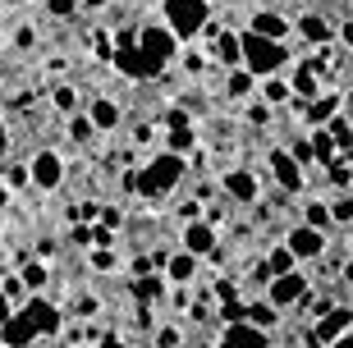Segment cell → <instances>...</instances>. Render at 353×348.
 Here are the masks:
<instances>
[{
  "label": "cell",
  "mask_w": 353,
  "mask_h": 348,
  "mask_svg": "<svg viewBox=\"0 0 353 348\" xmlns=\"http://www.w3.org/2000/svg\"><path fill=\"white\" fill-rule=\"evenodd\" d=\"M183 174H188V156L165 147V152H157L143 170H133V188H138V197H147V202H161V197H170L183 183Z\"/></svg>",
  "instance_id": "1"
},
{
  "label": "cell",
  "mask_w": 353,
  "mask_h": 348,
  "mask_svg": "<svg viewBox=\"0 0 353 348\" xmlns=\"http://www.w3.org/2000/svg\"><path fill=\"white\" fill-rule=\"evenodd\" d=\"M161 19L179 32V41H193L211 32V0H161Z\"/></svg>",
  "instance_id": "2"
},
{
  "label": "cell",
  "mask_w": 353,
  "mask_h": 348,
  "mask_svg": "<svg viewBox=\"0 0 353 348\" xmlns=\"http://www.w3.org/2000/svg\"><path fill=\"white\" fill-rule=\"evenodd\" d=\"M294 55H289V46L285 41H275V37H262V32H243V65L252 69L257 78H271V74H280V69L289 65Z\"/></svg>",
  "instance_id": "3"
},
{
  "label": "cell",
  "mask_w": 353,
  "mask_h": 348,
  "mask_svg": "<svg viewBox=\"0 0 353 348\" xmlns=\"http://www.w3.org/2000/svg\"><path fill=\"white\" fill-rule=\"evenodd\" d=\"M138 46H143V51L152 55L157 65L170 69V60L179 55V32H174L165 19H161V23H143V32H138Z\"/></svg>",
  "instance_id": "4"
},
{
  "label": "cell",
  "mask_w": 353,
  "mask_h": 348,
  "mask_svg": "<svg viewBox=\"0 0 353 348\" xmlns=\"http://www.w3.org/2000/svg\"><path fill=\"white\" fill-rule=\"evenodd\" d=\"M266 165H271L275 183H280L285 193H294V197H299L303 188H307V165H303V161H299L294 152H289V147H275V152L266 156Z\"/></svg>",
  "instance_id": "5"
},
{
  "label": "cell",
  "mask_w": 353,
  "mask_h": 348,
  "mask_svg": "<svg viewBox=\"0 0 353 348\" xmlns=\"http://www.w3.org/2000/svg\"><path fill=\"white\" fill-rule=\"evenodd\" d=\"M179 247H188V252H197V257H216L221 252V234H216V220H183V229H179Z\"/></svg>",
  "instance_id": "6"
},
{
  "label": "cell",
  "mask_w": 353,
  "mask_h": 348,
  "mask_svg": "<svg viewBox=\"0 0 353 348\" xmlns=\"http://www.w3.org/2000/svg\"><path fill=\"white\" fill-rule=\"evenodd\" d=\"M110 60H115V69H119L124 78H138V83H143V78L165 74V65H157V60H152V55H147L143 46H129V41H119Z\"/></svg>",
  "instance_id": "7"
},
{
  "label": "cell",
  "mask_w": 353,
  "mask_h": 348,
  "mask_svg": "<svg viewBox=\"0 0 353 348\" xmlns=\"http://www.w3.org/2000/svg\"><path fill=\"white\" fill-rule=\"evenodd\" d=\"M221 193L230 197V202H239V207H252V202L262 197V183H257V174H252L248 165H230L221 174Z\"/></svg>",
  "instance_id": "8"
},
{
  "label": "cell",
  "mask_w": 353,
  "mask_h": 348,
  "mask_svg": "<svg viewBox=\"0 0 353 348\" xmlns=\"http://www.w3.org/2000/svg\"><path fill=\"white\" fill-rule=\"evenodd\" d=\"M353 330V307H326L321 316H312V344H340Z\"/></svg>",
  "instance_id": "9"
},
{
  "label": "cell",
  "mask_w": 353,
  "mask_h": 348,
  "mask_svg": "<svg viewBox=\"0 0 353 348\" xmlns=\"http://www.w3.org/2000/svg\"><path fill=\"white\" fill-rule=\"evenodd\" d=\"M266 298H271L275 307L285 311V307H299L303 298H307V275L294 266V271H285V275H271V284H266Z\"/></svg>",
  "instance_id": "10"
},
{
  "label": "cell",
  "mask_w": 353,
  "mask_h": 348,
  "mask_svg": "<svg viewBox=\"0 0 353 348\" xmlns=\"http://www.w3.org/2000/svg\"><path fill=\"white\" fill-rule=\"evenodd\" d=\"M32 188H41V193H55L60 183H65V156L51 152V147H41V152H32Z\"/></svg>",
  "instance_id": "11"
},
{
  "label": "cell",
  "mask_w": 353,
  "mask_h": 348,
  "mask_svg": "<svg viewBox=\"0 0 353 348\" xmlns=\"http://www.w3.org/2000/svg\"><path fill=\"white\" fill-rule=\"evenodd\" d=\"M285 243L294 247V257L299 261H316V257H326V229L321 225H294V229L285 234Z\"/></svg>",
  "instance_id": "12"
},
{
  "label": "cell",
  "mask_w": 353,
  "mask_h": 348,
  "mask_svg": "<svg viewBox=\"0 0 353 348\" xmlns=\"http://www.w3.org/2000/svg\"><path fill=\"white\" fill-rule=\"evenodd\" d=\"M23 311L32 316V325H37L41 339H60V325H65V316H60V307H55V303H46L41 294H32V298L23 303Z\"/></svg>",
  "instance_id": "13"
},
{
  "label": "cell",
  "mask_w": 353,
  "mask_h": 348,
  "mask_svg": "<svg viewBox=\"0 0 353 348\" xmlns=\"http://www.w3.org/2000/svg\"><path fill=\"white\" fill-rule=\"evenodd\" d=\"M266 339H271V330L248 321V316H234V321L221 325V344H266Z\"/></svg>",
  "instance_id": "14"
},
{
  "label": "cell",
  "mask_w": 353,
  "mask_h": 348,
  "mask_svg": "<svg viewBox=\"0 0 353 348\" xmlns=\"http://www.w3.org/2000/svg\"><path fill=\"white\" fill-rule=\"evenodd\" d=\"M294 32H299L303 41H312V46H326V41H335L340 28L330 23V19H321V14H299V19H294Z\"/></svg>",
  "instance_id": "15"
},
{
  "label": "cell",
  "mask_w": 353,
  "mask_h": 348,
  "mask_svg": "<svg viewBox=\"0 0 353 348\" xmlns=\"http://www.w3.org/2000/svg\"><path fill=\"white\" fill-rule=\"evenodd\" d=\"M225 92H230V101H248L252 92H262V78L252 74L248 65H239V69H225Z\"/></svg>",
  "instance_id": "16"
},
{
  "label": "cell",
  "mask_w": 353,
  "mask_h": 348,
  "mask_svg": "<svg viewBox=\"0 0 353 348\" xmlns=\"http://www.w3.org/2000/svg\"><path fill=\"white\" fill-rule=\"evenodd\" d=\"M165 147H170V152H193L197 147V133H193V119L183 115V110H174L170 115V129H165Z\"/></svg>",
  "instance_id": "17"
},
{
  "label": "cell",
  "mask_w": 353,
  "mask_h": 348,
  "mask_svg": "<svg viewBox=\"0 0 353 348\" xmlns=\"http://www.w3.org/2000/svg\"><path fill=\"white\" fill-rule=\"evenodd\" d=\"M216 65L221 69H239L243 65V32H234V28L216 32Z\"/></svg>",
  "instance_id": "18"
},
{
  "label": "cell",
  "mask_w": 353,
  "mask_h": 348,
  "mask_svg": "<svg viewBox=\"0 0 353 348\" xmlns=\"http://www.w3.org/2000/svg\"><path fill=\"white\" fill-rule=\"evenodd\" d=\"M197 252H188V247H179V252H170L165 257V275H170V284H193L197 280Z\"/></svg>",
  "instance_id": "19"
},
{
  "label": "cell",
  "mask_w": 353,
  "mask_h": 348,
  "mask_svg": "<svg viewBox=\"0 0 353 348\" xmlns=\"http://www.w3.org/2000/svg\"><path fill=\"white\" fill-rule=\"evenodd\" d=\"M248 28H252V32H262V37H275V41H285L289 32H294V23H289L280 10H257Z\"/></svg>",
  "instance_id": "20"
},
{
  "label": "cell",
  "mask_w": 353,
  "mask_h": 348,
  "mask_svg": "<svg viewBox=\"0 0 353 348\" xmlns=\"http://www.w3.org/2000/svg\"><path fill=\"white\" fill-rule=\"evenodd\" d=\"M0 339H5V344H32V339H41V335H37V325H32V316L19 307L10 321L0 325Z\"/></svg>",
  "instance_id": "21"
},
{
  "label": "cell",
  "mask_w": 353,
  "mask_h": 348,
  "mask_svg": "<svg viewBox=\"0 0 353 348\" xmlns=\"http://www.w3.org/2000/svg\"><path fill=\"white\" fill-rule=\"evenodd\" d=\"M88 115H92V124H97L101 133H115V129H119V119H124V110H119L110 96H92Z\"/></svg>",
  "instance_id": "22"
},
{
  "label": "cell",
  "mask_w": 353,
  "mask_h": 348,
  "mask_svg": "<svg viewBox=\"0 0 353 348\" xmlns=\"http://www.w3.org/2000/svg\"><path fill=\"white\" fill-rule=\"evenodd\" d=\"M330 115H340V96H330V92H321V96H312V101L303 105V119H307V129H321Z\"/></svg>",
  "instance_id": "23"
},
{
  "label": "cell",
  "mask_w": 353,
  "mask_h": 348,
  "mask_svg": "<svg viewBox=\"0 0 353 348\" xmlns=\"http://www.w3.org/2000/svg\"><path fill=\"white\" fill-rule=\"evenodd\" d=\"M262 101H266V105H275V110H280V105H289V101H294V83H285L280 74L262 78Z\"/></svg>",
  "instance_id": "24"
},
{
  "label": "cell",
  "mask_w": 353,
  "mask_h": 348,
  "mask_svg": "<svg viewBox=\"0 0 353 348\" xmlns=\"http://www.w3.org/2000/svg\"><path fill=\"white\" fill-rule=\"evenodd\" d=\"M165 284H170V275L147 271V275H138V284H133V294L143 298V303H161V298H165Z\"/></svg>",
  "instance_id": "25"
},
{
  "label": "cell",
  "mask_w": 353,
  "mask_h": 348,
  "mask_svg": "<svg viewBox=\"0 0 353 348\" xmlns=\"http://www.w3.org/2000/svg\"><path fill=\"white\" fill-rule=\"evenodd\" d=\"M266 266H271L275 275H285V271H294V266H299V257H294V247H289V243H275L271 252H266Z\"/></svg>",
  "instance_id": "26"
},
{
  "label": "cell",
  "mask_w": 353,
  "mask_h": 348,
  "mask_svg": "<svg viewBox=\"0 0 353 348\" xmlns=\"http://www.w3.org/2000/svg\"><path fill=\"white\" fill-rule=\"evenodd\" d=\"M0 179L10 183V188H32V165L28 161H10V165L0 170Z\"/></svg>",
  "instance_id": "27"
},
{
  "label": "cell",
  "mask_w": 353,
  "mask_h": 348,
  "mask_svg": "<svg viewBox=\"0 0 353 348\" xmlns=\"http://www.w3.org/2000/svg\"><path fill=\"white\" fill-rule=\"evenodd\" d=\"M303 220H307V225H321V229H330V225H335V216H330V202H321V197L303 202Z\"/></svg>",
  "instance_id": "28"
},
{
  "label": "cell",
  "mask_w": 353,
  "mask_h": 348,
  "mask_svg": "<svg viewBox=\"0 0 353 348\" xmlns=\"http://www.w3.org/2000/svg\"><path fill=\"white\" fill-rule=\"evenodd\" d=\"M326 129H330V138H335V147H340V152H349V147H353V124H349V115H330Z\"/></svg>",
  "instance_id": "29"
},
{
  "label": "cell",
  "mask_w": 353,
  "mask_h": 348,
  "mask_svg": "<svg viewBox=\"0 0 353 348\" xmlns=\"http://www.w3.org/2000/svg\"><path fill=\"white\" fill-rule=\"evenodd\" d=\"M19 275H23V284L32 289V294H41V289H46V280H51V271H46V261H41V257H37V261H28Z\"/></svg>",
  "instance_id": "30"
},
{
  "label": "cell",
  "mask_w": 353,
  "mask_h": 348,
  "mask_svg": "<svg viewBox=\"0 0 353 348\" xmlns=\"http://www.w3.org/2000/svg\"><path fill=\"white\" fill-rule=\"evenodd\" d=\"M97 133H101V129L92 124V115H79V110L69 115V138H74V142H92Z\"/></svg>",
  "instance_id": "31"
},
{
  "label": "cell",
  "mask_w": 353,
  "mask_h": 348,
  "mask_svg": "<svg viewBox=\"0 0 353 348\" xmlns=\"http://www.w3.org/2000/svg\"><path fill=\"white\" fill-rule=\"evenodd\" d=\"M248 321H257V325H266V330H271V325L280 321V307H275L271 298H266V303H248Z\"/></svg>",
  "instance_id": "32"
},
{
  "label": "cell",
  "mask_w": 353,
  "mask_h": 348,
  "mask_svg": "<svg viewBox=\"0 0 353 348\" xmlns=\"http://www.w3.org/2000/svg\"><path fill=\"white\" fill-rule=\"evenodd\" d=\"M330 216H335V225H353V188H344V193L330 202Z\"/></svg>",
  "instance_id": "33"
},
{
  "label": "cell",
  "mask_w": 353,
  "mask_h": 348,
  "mask_svg": "<svg viewBox=\"0 0 353 348\" xmlns=\"http://www.w3.org/2000/svg\"><path fill=\"white\" fill-rule=\"evenodd\" d=\"M0 289H5V294H10L14 303H19V307H23V303H28V294H32V289L23 284V275H0Z\"/></svg>",
  "instance_id": "34"
},
{
  "label": "cell",
  "mask_w": 353,
  "mask_h": 348,
  "mask_svg": "<svg viewBox=\"0 0 353 348\" xmlns=\"http://www.w3.org/2000/svg\"><path fill=\"white\" fill-rule=\"evenodd\" d=\"M51 105L60 110V115H74V110H79V92H74V88H55L51 92Z\"/></svg>",
  "instance_id": "35"
},
{
  "label": "cell",
  "mask_w": 353,
  "mask_h": 348,
  "mask_svg": "<svg viewBox=\"0 0 353 348\" xmlns=\"http://www.w3.org/2000/svg\"><path fill=\"white\" fill-rule=\"evenodd\" d=\"M289 152H294V156H299V161H303V165L312 170V161H316V147H312V133H299V138L289 142Z\"/></svg>",
  "instance_id": "36"
},
{
  "label": "cell",
  "mask_w": 353,
  "mask_h": 348,
  "mask_svg": "<svg viewBox=\"0 0 353 348\" xmlns=\"http://www.w3.org/2000/svg\"><path fill=\"white\" fill-rule=\"evenodd\" d=\"M92 271H119V257H115V247H92Z\"/></svg>",
  "instance_id": "37"
},
{
  "label": "cell",
  "mask_w": 353,
  "mask_h": 348,
  "mask_svg": "<svg viewBox=\"0 0 353 348\" xmlns=\"http://www.w3.org/2000/svg\"><path fill=\"white\" fill-rule=\"evenodd\" d=\"M79 5H83V0H41V10L51 14V19H69Z\"/></svg>",
  "instance_id": "38"
},
{
  "label": "cell",
  "mask_w": 353,
  "mask_h": 348,
  "mask_svg": "<svg viewBox=\"0 0 353 348\" xmlns=\"http://www.w3.org/2000/svg\"><path fill=\"white\" fill-rule=\"evenodd\" d=\"M326 179L335 183V188H353V165H335V161H330V165H326Z\"/></svg>",
  "instance_id": "39"
},
{
  "label": "cell",
  "mask_w": 353,
  "mask_h": 348,
  "mask_svg": "<svg viewBox=\"0 0 353 348\" xmlns=\"http://www.w3.org/2000/svg\"><path fill=\"white\" fill-rule=\"evenodd\" d=\"M152 344H188V335L179 325H161V330H152Z\"/></svg>",
  "instance_id": "40"
},
{
  "label": "cell",
  "mask_w": 353,
  "mask_h": 348,
  "mask_svg": "<svg viewBox=\"0 0 353 348\" xmlns=\"http://www.w3.org/2000/svg\"><path fill=\"white\" fill-rule=\"evenodd\" d=\"M14 311H19V303H14V298H10V294H5V289H0V325L10 321Z\"/></svg>",
  "instance_id": "41"
},
{
  "label": "cell",
  "mask_w": 353,
  "mask_h": 348,
  "mask_svg": "<svg viewBox=\"0 0 353 348\" xmlns=\"http://www.w3.org/2000/svg\"><path fill=\"white\" fill-rule=\"evenodd\" d=\"M74 220H88L92 225V220H101V207H97V202H83V207L74 211Z\"/></svg>",
  "instance_id": "42"
},
{
  "label": "cell",
  "mask_w": 353,
  "mask_h": 348,
  "mask_svg": "<svg viewBox=\"0 0 353 348\" xmlns=\"http://www.w3.org/2000/svg\"><path fill=\"white\" fill-rule=\"evenodd\" d=\"M92 247H115V234H110V225H101V229L92 234Z\"/></svg>",
  "instance_id": "43"
},
{
  "label": "cell",
  "mask_w": 353,
  "mask_h": 348,
  "mask_svg": "<svg viewBox=\"0 0 353 348\" xmlns=\"http://www.w3.org/2000/svg\"><path fill=\"white\" fill-rule=\"evenodd\" d=\"M271 110H275V105H248V119H252V124H266V119H271Z\"/></svg>",
  "instance_id": "44"
},
{
  "label": "cell",
  "mask_w": 353,
  "mask_h": 348,
  "mask_svg": "<svg viewBox=\"0 0 353 348\" xmlns=\"http://www.w3.org/2000/svg\"><path fill=\"white\" fill-rule=\"evenodd\" d=\"M92 234H97V229H88V220H83L79 229H74V243H79V247H92Z\"/></svg>",
  "instance_id": "45"
},
{
  "label": "cell",
  "mask_w": 353,
  "mask_h": 348,
  "mask_svg": "<svg viewBox=\"0 0 353 348\" xmlns=\"http://www.w3.org/2000/svg\"><path fill=\"white\" fill-rule=\"evenodd\" d=\"M32 41H37V32H32V28H19V32H14V46H23V51L32 46Z\"/></svg>",
  "instance_id": "46"
},
{
  "label": "cell",
  "mask_w": 353,
  "mask_h": 348,
  "mask_svg": "<svg viewBox=\"0 0 353 348\" xmlns=\"http://www.w3.org/2000/svg\"><path fill=\"white\" fill-rule=\"evenodd\" d=\"M101 220H105V225H110V229H119V225H124V216H119L115 207H105V211H101Z\"/></svg>",
  "instance_id": "47"
},
{
  "label": "cell",
  "mask_w": 353,
  "mask_h": 348,
  "mask_svg": "<svg viewBox=\"0 0 353 348\" xmlns=\"http://www.w3.org/2000/svg\"><path fill=\"white\" fill-rule=\"evenodd\" d=\"M97 307H101L97 298H79V311H83V316H97Z\"/></svg>",
  "instance_id": "48"
},
{
  "label": "cell",
  "mask_w": 353,
  "mask_h": 348,
  "mask_svg": "<svg viewBox=\"0 0 353 348\" xmlns=\"http://www.w3.org/2000/svg\"><path fill=\"white\" fill-rule=\"evenodd\" d=\"M340 41L349 46V55H353V19H349V23H340Z\"/></svg>",
  "instance_id": "49"
},
{
  "label": "cell",
  "mask_w": 353,
  "mask_h": 348,
  "mask_svg": "<svg viewBox=\"0 0 353 348\" xmlns=\"http://www.w3.org/2000/svg\"><path fill=\"white\" fill-rule=\"evenodd\" d=\"M10 152V129H5V119H0V156Z\"/></svg>",
  "instance_id": "50"
},
{
  "label": "cell",
  "mask_w": 353,
  "mask_h": 348,
  "mask_svg": "<svg viewBox=\"0 0 353 348\" xmlns=\"http://www.w3.org/2000/svg\"><path fill=\"white\" fill-rule=\"evenodd\" d=\"M105 5H115V0H83V10H105Z\"/></svg>",
  "instance_id": "51"
},
{
  "label": "cell",
  "mask_w": 353,
  "mask_h": 348,
  "mask_svg": "<svg viewBox=\"0 0 353 348\" xmlns=\"http://www.w3.org/2000/svg\"><path fill=\"white\" fill-rule=\"evenodd\" d=\"M0 28H5V0H0Z\"/></svg>",
  "instance_id": "52"
},
{
  "label": "cell",
  "mask_w": 353,
  "mask_h": 348,
  "mask_svg": "<svg viewBox=\"0 0 353 348\" xmlns=\"http://www.w3.org/2000/svg\"><path fill=\"white\" fill-rule=\"evenodd\" d=\"M5 5H19V0H5Z\"/></svg>",
  "instance_id": "53"
},
{
  "label": "cell",
  "mask_w": 353,
  "mask_h": 348,
  "mask_svg": "<svg viewBox=\"0 0 353 348\" xmlns=\"http://www.w3.org/2000/svg\"><path fill=\"white\" fill-rule=\"evenodd\" d=\"M211 5H216V0H211Z\"/></svg>",
  "instance_id": "54"
}]
</instances>
